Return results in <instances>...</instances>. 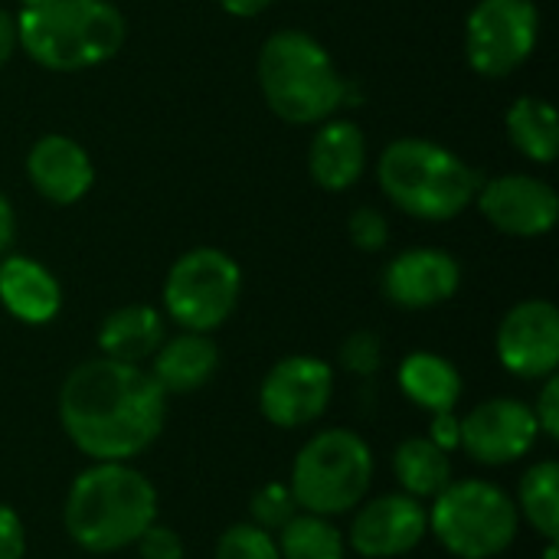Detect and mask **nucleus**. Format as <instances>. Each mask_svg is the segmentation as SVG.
Segmentation results:
<instances>
[{"label":"nucleus","mask_w":559,"mask_h":559,"mask_svg":"<svg viewBox=\"0 0 559 559\" xmlns=\"http://www.w3.org/2000/svg\"><path fill=\"white\" fill-rule=\"evenodd\" d=\"M59 423L92 462H131L164 432L167 393L138 364L95 357L62 380Z\"/></svg>","instance_id":"1"},{"label":"nucleus","mask_w":559,"mask_h":559,"mask_svg":"<svg viewBox=\"0 0 559 559\" xmlns=\"http://www.w3.org/2000/svg\"><path fill=\"white\" fill-rule=\"evenodd\" d=\"M157 521V491L128 462H95L75 475L62 504V527L85 554H115Z\"/></svg>","instance_id":"2"},{"label":"nucleus","mask_w":559,"mask_h":559,"mask_svg":"<svg viewBox=\"0 0 559 559\" xmlns=\"http://www.w3.org/2000/svg\"><path fill=\"white\" fill-rule=\"evenodd\" d=\"M20 49L56 72L108 62L124 43V16L108 0H26L16 13Z\"/></svg>","instance_id":"3"},{"label":"nucleus","mask_w":559,"mask_h":559,"mask_svg":"<svg viewBox=\"0 0 559 559\" xmlns=\"http://www.w3.org/2000/svg\"><path fill=\"white\" fill-rule=\"evenodd\" d=\"M259 85L269 108L292 124H318L331 118L347 95L328 49L298 29L272 33L262 43Z\"/></svg>","instance_id":"4"},{"label":"nucleus","mask_w":559,"mask_h":559,"mask_svg":"<svg viewBox=\"0 0 559 559\" xmlns=\"http://www.w3.org/2000/svg\"><path fill=\"white\" fill-rule=\"evenodd\" d=\"M383 193L409 216L442 223L459 216L478 193L481 177L459 154L436 141L400 138L380 154Z\"/></svg>","instance_id":"5"},{"label":"nucleus","mask_w":559,"mask_h":559,"mask_svg":"<svg viewBox=\"0 0 559 559\" xmlns=\"http://www.w3.org/2000/svg\"><path fill=\"white\" fill-rule=\"evenodd\" d=\"M373 472L377 462L364 436L350 429H324L298 449L288 488L298 501V511L341 518L364 504Z\"/></svg>","instance_id":"6"},{"label":"nucleus","mask_w":559,"mask_h":559,"mask_svg":"<svg viewBox=\"0 0 559 559\" xmlns=\"http://www.w3.org/2000/svg\"><path fill=\"white\" fill-rule=\"evenodd\" d=\"M518 504L495 481H449L429 508V534L459 559L501 557L518 540Z\"/></svg>","instance_id":"7"},{"label":"nucleus","mask_w":559,"mask_h":559,"mask_svg":"<svg viewBox=\"0 0 559 559\" xmlns=\"http://www.w3.org/2000/svg\"><path fill=\"white\" fill-rule=\"evenodd\" d=\"M242 292V272L223 249H190L183 252L164 282V308L170 321H177L183 331L210 334L219 324L229 321V314L239 305Z\"/></svg>","instance_id":"8"},{"label":"nucleus","mask_w":559,"mask_h":559,"mask_svg":"<svg viewBox=\"0 0 559 559\" xmlns=\"http://www.w3.org/2000/svg\"><path fill=\"white\" fill-rule=\"evenodd\" d=\"M540 16L531 0H478L465 23V52L478 75L514 72L537 46Z\"/></svg>","instance_id":"9"},{"label":"nucleus","mask_w":559,"mask_h":559,"mask_svg":"<svg viewBox=\"0 0 559 559\" xmlns=\"http://www.w3.org/2000/svg\"><path fill=\"white\" fill-rule=\"evenodd\" d=\"M334 396V370L311 354L278 360L259 386V413L278 429H305L318 423Z\"/></svg>","instance_id":"10"},{"label":"nucleus","mask_w":559,"mask_h":559,"mask_svg":"<svg viewBox=\"0 0 559 559\" xmlns=\"http://www.w3.org/2000/svg\"><path fill=\"white\" fill-rule=\"evenodd\" d=\"M540 439L534 409L514 396H495L478 403L462 419V442L465 455L478 465L498 468L524 459Z\"/></svg>","instance_id":"11"},{"label":"nucleus","mask_w":559,"mask_h":559,"mask_svg":"<svg viewBox=\"0 0 559 559\" xmlns=\"http://www.w3.org/2000/svg\"><path fill=\"white\" fill-rule=\"evenodd\" d=\"M350 521V550L364 559H396L413 554L429 534V511L423 501L396 491L380 495L354 508Z\"/></svg>","instance_id":"12"},{"label":"nucleus","mask_w":559,"mask_h":559,"mask_svg":"<svg viewBox=\"0 0 559 559\" xmlns=\"http://www.w3.org/2000/svg\"><path fill=\"white\" fill-rule=\"evenodd\" d=\"M498 360L521 380H547L559 367V311L554 301L514 305L498 328Z\"/></svg>","instance_id":"13"},{"label":"nucleus","mask_w":559,"mask_h":559,"mask_svg":"<svg viewBox=\"0 0 559 559\" xmlns=\"http://www.w3.org/2000/svg\"><path fill=\"white\" fill-rule=\"evenodd\" d=\"M475 200H478V210L485 213V219L508 236L534 239L557 226V190L547 180H537L527 174L495 177L485 187H478Z\"/></svg>","instance_id":"14"},{"label":"nucleus","mask_w":559,"mask_h":559,"mask_svg":"<svg viewBox=\"0 0 559 559\" xmlns=\"http://www.w3.org/2000/svg\"><path fill=\"white\" fill-rule=\"evenodd\" d=\"M462 285L459 262L442 249H406L383 269V295L390 305L423 311L449 301Z\"/></svg>","instance_id":"15"},{"label":"nucleus","mask_w":559,"mask_h":559,"mask_svg":"<svg viewBox=\"0 0 559 559\" xmlns=\"http://www.w3.org/2000/svg\"><path fill=\"white\" fill-rule=\"evenodd\" d=\"M26 177L49 203L69 206L88 193L95 170L79 141L66 134H46L26 154Z\"/></svg>","instance_id":"16"},{"label":"nucleus","mask_w":559,"mask_h":559,"mask_svg":"<svg viewBox=\"0 0 559 559\" xmlns=\"http://www.w3.org/2000/svg\"><path fill=\"white\" fill-rule=\"evenodd\" d=\"M0 305L23 324H49L62 308L56 275L29 255L0 259Z\"/></svg>","instance_id":"17"},{"label":"nucleus","mask_w":559,"mask_h":559,"mask_svg":"<svg viewBox=\"0 0 559 559\" xmlns=\"http://www.w3.org/2000/svg\"><path fill=\"white\" fill-rule=\"evenodd\" d=\"M367 167V138L354 121H328L311 141L308 170L321 190L341 193L360 180Z\"/></svg>","instance_id":"18"},{"label":"nucleus","mask_w":559,"mask_h":559,"mask_svg":"<svg viewBox=\"0 0 559 559\" xmlns=\"http://www.w3.org/2000/svg\"><path fill=\"white\" fill-rule=\"evenodd\" d=\"M151 360V377L164 393H193L213 380L219 367V347L210 341V334L183 331L164 341Z\"/></svg>","instance_id":"19"},{"label":"nucleus","mask_w":559,"mask_h":559,"mask_svg":"<svg viewBox=\"0 0 559 559\" xmlns=\"http://www.w3.org/2000/svg\"><path fill=\"white\" fill-rule=\"evenodd\" d=\"M164 344V318L151 305H124L98 328V350L108 360L144 364Z\"/></svg>","instance_id":"20"},{"label":"nucleus","mask_w":559,"mask_h":559,"mask_svg":"<svg viewBox=\"0 0 559 559\" xmlns=\"http://www.w3.org/2000/svg\"><path fill=\"white\" fill-rule=\"evenodd\" d=\"M400 390L426 413H445L455 409L462 400V373L452 360L416 350L400 364Z\"/></svg>","instance_id":"21"},{"label":"nucleus","mask_w":559,"mask_h":559,"mask_svg":"<svg viewBox=\"0 0 559 559\" xmlns=\"http://www.w3.org/2000/svg\"><path fill=\"white\" fill-rule=\"evenodd\" d=\"M393 475L403 488V495L416 501H432L449 481H452V459L439 445H432L426 436L406 439L393 452Z\"/></svg>","instance_id":"22"},{"label":"nucleus","mask_w":559,"mask_h":559,"mask_svg":"<svg viewBox=\"0 0 559 559\" xmlns=\"http://www.w3.org/2000/svg\"><path fill=\"white\" fill-rule=\"evenodd\" d=\"M508 134L521 154H527L537 164H550L559 151V124L554 105L534 95L518 98L508 111Z\"/></svg>","instance_id":"23"},{"label":"nucleus","mask_w":559,"mask_h":559,"mask_svg":"<svg viewBox=\"0 0 559 559\" xmlns=\"http://www.w3.org/2000/svg\"><path fill=\"white\" fill-rule=\"evenodd\" d=\"M514 504L544 540H559V465L554 459H544L524 472Z\"/></svg>","instance_id":"24"},{"label":"nucleus","mask_w":559,"mask_h":559,"mask_svg":"<svg viewBox=\"0 0 559 559\" xmlns=\"http://www.w3.org/2000/svg\"><path fill=\"white\" fill-rule=\"evenodd\" d=\"M275 547L282 559H347V540L331 524V518H318L298 511L278 534Z\"/></svg>","instance_id":"25"},{"label":"nucleus","mask_w":559,"mask_h":559,"mask_svg":"<svg viewBox=\"0 0 559 559\" xmlns=\"http://www.w3.org/2000/svg\"><path fill=\"white\" fill-rule=\"evenodd\" d=\"M295 514H298V501H295V495H292V488L285 481L262 485L249 501V518H252L249 524H255V527H262L269 534H278Z\"/></svg>","instance_id":"26"},{"label":"nucleus","mask_w":559,"mask_h":559,"mask_svg":"<svg viewBox=\"0 0 559 559\" xmlns=\"http://www.w3.org/2000/svg\"><path fill=\"white\" fill-rule=\"evenodd\" d=\"M216 559H282L275 537L255 524H233L216 544Z\"/></svg>","instance_id":"27"},{"label":"nucleus","mask_w":559,"mask_h":559,"mask_svg":"<svg viewBox=\"0 0 559 559\" xmlns=\"http://www.w3.org/2000/svg\"><path fill=\"white\" fill-rule=\"evenodd\" d=\"M383 364V344L373 331H357L341 344V367L354 377H373Z\"/></svg>","instance_id":"28"},{"label":"nucleus","mask_w":559,"mask_h":559,"mask_svg":"<svg viewBox=\"0 0 559 559\" xmlns=\"http://www.w3.org/2000/svg\"><path fill=\"white\" fill-rule=\"evenodd\" d=\"M347 233H350V242L364 252H377L386 246L390 239V226H386V216L377 213L373 206H360L350 219H347Z\"/></svg>","instance_id":"29"},{"label":"nucleus","mask_w":559,"mask_h":559,"mask_svg":"<svg viewBox=\"0 0 559 559\" xmlns=\"http://www.w3.org/2000/svg\"><path fill=\"white\" fill-rule=\"evenodd\" d=\"M138 557L141 559H183V540L174 527H164V524H151L138 540Z\"/></svg>","instance_id":"30"},{"label":"nucleus","mask_w":559,"mask_h":559,"mask_svg":"<svg viewBox=\"0 0 559 559\" xmlns=\"http://www.w3.org/2000/svg\"><path fill=\"white\" fill-rule=\"evenodd\" d=\"M534 409V419H537V429L547 436V439H559V380L557 373H550L540 386V396L537 403L531 406Z\"/></svg>","instance_id":"31"},{"label":"nucleus","mask_w":559,"mask_h":559,"mask_svg":"<svg viewBox=\"0 0 559 559\" xmlns=\"http://www.w3.org/2000/svg\"><path fill=\"white\" fill-rule=\"evenodd\" d=\"M26 557V527L20 514L0 501V559H23Z\"/></svg>","instance_id":"32"},{"label":"nucleus","mask_w":559,"mask_h":559,"mask_svg":"<svg viewBox=\"0 0 559 559\" xmlns=\"http://www.w3.org/2000/svg\"><path fill=\"white\" fill-rule=\"evenodd\" d=\"M426 439L432 445H439L442 452H455L459 442H462V419L455 416V409L432 413V423H429V436Z\"/></svg>","instance_id":"33"},{"label":"nucleus","mask_w":559,"mask_h":559,"mask_svg":"<svg viewBox=\"0 0 559 559\" xmlns=\"http://www.w3.org/2000/svg\"><path fill=\"white\" fill-rule=\"evenodd\" d=\"M20 39H16V16H10L7 10H0V66L10 62V56L16 52Z\"/></svg>","instance_id":"34"},{"label":"nucleus","mask_w":559,"mask_h":559,"mask_svg":"<svg viewBox=\"0 0 559 559\" xmlns=\"http://www.w3.org/2000/svg\"><path fill=\"white\" fill-rule=\"evenodd\" d=\"M13 233H16V216H13L10 200L0 193V259H3L7 249L13 246Z\"/></svg>","instance_id":"35"},{"label":"nucleus","mask_w":559,"mask_h":559,"mask_svg":"<svg viewBox=\"0 0 559 559\" xmlns=\"http://www.w3.org/2000/svg\"><path fill=\"white\" fill-rule=\"evenodd\" d=\"M275 0H219V7L233 16H255L262 10H269Z\"/></svg>","instance_id":"36"},{"label":"nucleus","mask_w":559,"mask_h":559,"mask_svg":"<svg viewBox=\"0 0 559 559\" xmlns=\"http://www.w3.org/2000/svg\"><path fill=\"white\" fill-rule=\"evenodd\" d=\"M544 559H559L557 540H547V550H544Z\"/></svg>","instance_id":"37"}]
</instances>
